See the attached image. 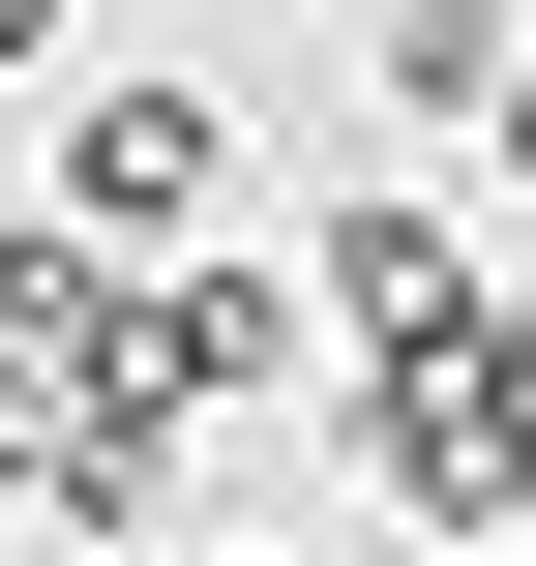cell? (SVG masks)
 Listing matches in <instances>:
<instances>
[{"label": "cell", "mask_w": 536, "mask_h": 566, "mask_svg": "<svg viewBox=\"0 0 536 566\" xmlns=\"http://www.w3.org/2000/svg\"><path fill=\"white\" fill-rule=\"evenodd\" d=\"M507 60H536L507 0H388V119H507Z\"/></svg>", "instance_id": "obj_6"}, {"label": "cell", "mask_w": 536, "mask_h": 566, "mask_svg": "<svg viewBox=\"0 0 536 566\" xmlns=\"http://www.w3.org/2000/svg\"><path fill=\"white\" fill-rule=\"evenodd\" d=\"M209 566H269V537H209Z\"/></svg>", "instance_id": "obj_9"}, {"label": "cell", "mask_w": 536, "mask_h": 566, "mask_svg": "<svg viewBox=\"0 0 536 566\" xmlns=\"http://www.w3.org/2000/svg\"><path fill=\"white\" fill-rule=\"evenodd\" d=\"M0 358H149V269L60 239V209H0Z\"/></svg>", "instance_id": "obj_5"}, {"label": "cell", "mask_w": 536, "mask_h": 566, "mask_svg": "<svg viewBox=\"0 0 536 566\" xmlns=\"http://www.w3.org/2000/svg\"><path fill=\"white\" fill-rule=\"evenodd\" d=\"M0 90H90V0H0Z\"/></svg>", "instance_id": "obj_7"}, {"label": "cell", "mask_w": 536, "mask_h": 566, "mask_svg": "<svg viewBox=\"0 0 536 566\" xmlns=\"http://www.w3.org/2000/svg\"><path fill=\"white\" fill-rule=\"evenodd\" d=\"M30 209L119 239V269H209V209H239V90H209V60H90V90L30 119Z\"/></svg>", "instance_id": "obj_1"}, {"label": "cell", "mask_w": 536, "mask_h": 566, "mask_svg": "<svg viewBox=\"0 0 536 566\" xmlns=\"http://www.w3.org/2000/svg\"><path fill=\"white\" fill-rule=\"evenodd\" d=\"M298 298H328V388H388V358H448V328H477L507 269H477V239H448L418 179H328V239H298Z\"/></svg>", "instance_id": "obj_3"}, {"label": "cell", "mask_w": 536, "mask_h": 566, "mask_svg": "<svg viewBox=\"0 0 536 566\" xmlns=\"http://www.w3.org/2000/svg\"><path fill=\"white\" fill-rule=\"evenodd\" d=\"M477 149H507V179H536V60H507V119H477Z\"/></svg>", "instance_id": "obj_8"}, {"label": "cell", "mask_w": 536, "mask_h": 566, "mask_svg": "<svg viewBox=\"0 0 536 566\" xmlns=\"http://www.w3.org/2000/svg\"><path fill=\"white\" fill-rule=\"evenodd\" d=\"M0 507H30V537H149V507H179L149 358H0Z\"/></svg>", "instance_id": "obj_2"}, {"label": "cell", "mask_w": 536, "mask_h": 566, "mask_svg": "<svg viewBox=\"0 0 536 566\" xmlns=\"http://www.w3.org/2000/svg\"><path fill=\"white\" fill-rule=\"evenodd\" d=\"M328 388V298L269 269V239H209V269H149V418L209 448V418H298Z\"/></svg>", "instance_id": "obj_4"}]
</instances>
